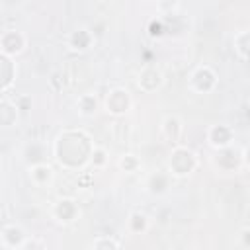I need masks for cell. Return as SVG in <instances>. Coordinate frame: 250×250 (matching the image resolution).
<instances>
[{
    "instance_id": "14",
    "label": "cell",
    "mask_w": 250,
    "mask_h": 250,
    "mask_svg": "<svg viewBox=\"0 0 250 250\" xmlns=\"http://www.w3.org/2000/svg\"><path fill=\"white\" fill-rule=\"evenodd\" d=\"M248 232H250V229H248V227H246V229H242V232H240L242 248H248V246H250V236H248Z\"/></svg>"
},
{
    "instance_id": "1",
    "label": "cell",
    "mask_w": 250,
    "mask_h": 250,
    "mask_svg": "<svg viewBox=\"0 0 250 250\" xmlns=\"http://www.w3.org/2000/svg\"><path fill=\"white\" fill-rule=\"evenodd\" d=\"M230 139H232V131L225 125H215L209 129V143L215 146V148H225L230 145Z\"/></svg>"
},
{
    "instance_id": "6",
    "label": "cell",
    "mask_w": 250,
    "mask_h": 250,
    "mask_svg": "<svg viewBox=\"0 0 250 250\" xmlns=\"http://www.w3.org/2000/svg\"><path fill=\"white\" fill-rule=\"evenodd\" d=\"M92 43V35L88 33V29H76L70 37V47L76 51H86Z\"/></svg>"
},
{
    "instance_id": "9",
    "label": "cell",
    "mask_w": 250,
    "mask_h": 250,
    "mask_svg": "<svg viewBox=\"0 0 250 250\" xmlns=\"http://www.w3.org/2000/svg\"><path fill=\"white\" fill-rule=\"evenodd\" d=\"M96 105H98V102H96V98L90 96V94H84V96H80V100H78V109H80L82 115H92V113L96 111Z\"/></svg>"
},
{
    "instance_id": "8",
    "label": "cell",
    "mask_w": 250,
    "mask_h": 250,
    "mask_svg": "<svg viewBox=\"0 0 250 250\" xmlns=\"http://www.w3.org/2000/svg\"><path fill=\"white\" fill-rule=\"evenodd\" d=\"M129 229H131V232H135V234L145 232V230L148 229V219H146V215H143V213H131V217H129Z\"/></svg>"
},
{
    "instance_id": "5",
    "label": "cell",
    "mask_w": 250,
    "mask_h": 250,
    "mask_svg": "<svg viewBox=\"0 0 250 250\" xmlns=\"http://www.w3.org/2000/svg\"><path fill=\"white\" fill-rule=\"evenodd\" d=\"M0 45H2V51H6L8 55H14V53H20L23 49V37L16 31H8L2 35Z\"/></svg>"
},
{
    "instance_id": "4",
    "label": "cell",
    "mask_w": 250,
    "mask_h": 250,
    "mask_svg": "<svg viewBox=\"0 0 250 250\" xmlns=\"http://www.w3.org/2000/svg\"><path fill=\"white\" fill-rule=\"evenodd\" d=\"M76 213H78L76 211V205L70 199H61L55 205V217L59 221H62V223H72L74 217H76Z\"/></svg>"
},
{
    "instance_id": "10",
    "label": "cell",
    "mask_w": 250,
    "mask_h": 250,
    "mask_svg": "<svg viewBox=\"0 0 250 250\" xmlns=\"http://www.w3.org/2000/svg\"><path fill=\"white\" fill-rule=\"evenodd\" d=\"M92 248H119L121 246V242L119 240H115V238H109V236H100V238H96V240H92V244H90Z\"/></svg>"
},
{
    "instance_id": "12",
    "label": "cell",
    "mask_w": 250,
    "mask_h": 250,
    "mask_svg": "<svg viewBox=\"0 0 250 250\" xmlns=\"http://www.w3.org/2000/svg\"><path fill=\"white\" fill-rule=\"evenodd\" d=\"M119 166H121V168H125L127 172H133V170L139 166V160H137L133 154H127V156H123V158L119 160Z\"/></svg>"
},
{
    "instance_id": "13",
    "label": "cell",
    "mask_w": 250,
    "mask_h": 250,
    "mask_svg": "<svg viewBox=\"0 0 250 250\" xmlns=\"http://www.w3.org/2000/svg\"><path fill=\"white\" fill-rule=\"evenodd\" d=\"M92 156H94V164H104L105 162V150L104 148H94Z\"/></svg>"
},
{
    "instance_id": "2",
    "label": "cell",
    "mask_w": 250,
    "mask_h": 250,
    "mask_svg": "<svg viewBox=\"0 0 250 250\" xmlns=\"http://www.w3.org/2000/svg\"><path fill=\"white\" fill-rule=\"evenodd\" d=\"M129 107V96L125 90H113L107 98V111L111 113H123Z\"/></svg>"
},
{
    "instance_id": "11",
    "label": "cell",
    "mask_w": 250,
    "mask_h": 250,
    "mask_svg": "<svg viewBox=\"0 0 250 250\" xmlns=\"http://www.w3.org/2000/svg\"><path fill=\"white\" fill-rule=\"evenodd\" d=\"M234 43L238 45V47H236V51H238L240 59H242V61H246V49H248V47H246V45H248V33H246V31H240V33L234 37Z\"/></svg>"
},
{
    "instance_id": "3",
    "label": "cell",
    "mask_w": 250,
    "mask_h": 250,
    "mask_svg": "<svg viewBox=\"0 0 250 250\" xmlns=\"http://www.w3.org/2000/svg\"><path fill=\"white\" fill-rule=\"evenodd\" d=\"M25 240V234L20 227L16 225H10L2 230V244L4 246H10V248H21V242Z\"/></svg>"
},
{
    "instance_id": "7",
    "label": "cell",
    "mask_w": 250,
    "mask_h": 250,
    "mask_svg": "<svg viewBox=\"0 0 250 250\" xmlns=\"http://www.w3.org/2000/svg\"><path fill=\"white\" fill-rule=\"evenodd\" d=\"M31 178H33V182H37V184H47V182L53 178V170H51V166H47V164H35L33 170H31Z\"/></svg>"
}]
</instances>
